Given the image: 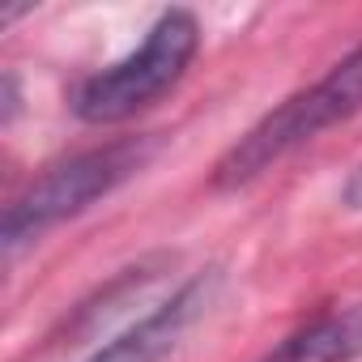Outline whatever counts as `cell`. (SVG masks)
Listing matches in <instances>:
<instances>
[{
	"instance_id": "obj_1",
	"label": "cell",
	"mask_w": 362,
	"mask_h": 362,
	"mask_svg": "<svg viewBox=\"0 0 362 362\" xmlns=\"http://www.w3.org/2000/svg\"><path fill=\"white\" fill-rule=\"evenodd\" d=\"M354 111H362V43L337 60L315 86L290 94L281 107H273L256 128H247L214 166V184L218 188H239L247 179H256L260 170H269L277 158H286L290 149L315 141L324 128L349 119Z\"/></svg>"
},
{
	"instance_id": "obj_6",
	"label": "cell",
	"mask_w": 362,
	"mask_h": 362,
	"mask_svg": "<svg viewBox=\"0 0 362 362\" xmlns=\"http://www.w3.org/2000/svg\"><path fill=\"white\" fill-rule=\"evenodd\" d=\"M345 205H349V209H362V166L354 170V179L345 184Z\"/></svg>"
},
{
	"instance_id": "obj_5",
	"label": "cell",
	"mask_w": 362,
	"mask_h": 362,
	"mask_svg": "<svg viewBox=\"0 0 362 362\" xmlns=\"http://www.w3.org/2000/svg\"><path fill=\"white\" fill-rule=\"evenodd\" d=\"M362 354V303L320 315L260 362H354Z\"/></svg>"
},
{
	"instance_id": "obj_2",
	"label": "cell",
	"mask_w": 362,
	"mask_h": 362,
	"mask_svg": "<svg viewBox=\"0 0 362 362\" xmlns=\"http://www.w3.org/2000/svg\"><path fill=\"white\" fill-rule=\"evenodd\" d=\"M201 47V26L188 9H166L136 52L115 60L111 69L86 77L73 94V111L86 124H124L136 111L153 107L166 90L179 86Z\"/></svg>"
},
{
	"instance_id": "obj_3",
	"label": "cell",
	"mask_w": 362,
	"mask_h": 362,
	"mask_svg": "<svg viewBox=\"0 0 362 362\" xmlns=\"http://www.w3.org/2000/svg\"><path fill=\"white\" fill-rule=\"evenodd\" d=\"M153 136H124L86 153H73L56 166H47L35 184L9 205L5 214V247L18 252L22 243L47 235L64 218H77L94 201L111 197L124 179H132L149 158H153Z\"/></svg>"
},
{
	"instance_id": "obj_4",
	"label": "cell",
	"mask_w": 362,
	"mask_h": 362,
	"mask_svg": "<svg viewBox=\"0 0 362 362\" xmlns=\"http://www.w3.org/2000/svg\"><path fill=\"white\" fill-rule=\"evenodd\" d=\"M209 277L188 281L179 294H170L162 307H153L145 320H136L128 332H119L107 349H98L90 362H162L175 341L184 337V328L197 320V311L209 303Z\"/></svg>"
}]
</instances>
